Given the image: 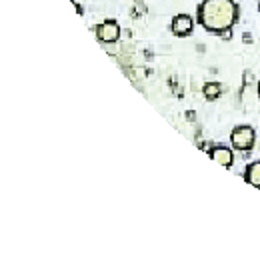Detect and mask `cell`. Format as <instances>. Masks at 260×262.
I'll return each instance as SVG.
<instances>
[{
    "label": "cell",
    "instance_id": "1",
    "mask_svg": "<svg viewBox=\"0 0 260 262\" xmlns=\"http://www.w3.org/2000/svg\"><path fill=\"white\" fill-rule=\"evenodd\" d=\"M238 20V4L234 0H202L198 6V22L208 32L230 36L232 26Z\"/></svg>",
    "mask_w": 260,
    "mask_h": 262
},
{
    "label": "cell",
    "instance_id": "2",
    "mask_svg": "<svg viewBox=\"0 0 260 262\" xmlns=\"http://www.w3.org/2000/svg\"><path fill=\"white\" fill-rule=\"evenodd\" d=\"M254 140H256V132L252 126H236L234 130L230 132V142L236 150H250L254 146Z\"/></svg>",
    "mask_w": 260,
    "mask_h": 262
},
{
    "label": "cell",
    "instance_id": "3",
    "mask_svg": "<svg viewBox=\"0 0 260 262\" xmlns=\"http://www.w3.org/2000/svg\"><path fill=\"white\" fill-rule=\"evenodd\" d=\"M94 32L100 42H116L120 38V26L114 20H104V22L96 24Z\"/></svg>",
    "mask_w": 260,
    "mask_h": 262
},
{
    "label": "cell",
    "instance_id": "4",
    "mask_svg": "<svg viewBox=\"0 0 260 262\" xmlns=\"http://www.w3.org/2000/svg\"><path fill=\"white\" fill-rule=\"evenodd\" d=\"M170 28H172V32L176 36H188L192 32V28H194V22H192V18L188 14H176L172 18Z\"/></svg>",
    "mask_w": 260,
    "mask_h": 262
},
{
    "label": "cell",
    "instance_id": "5",
    "mask_svg": "<svg viewBox=\"0 0 260 262\" xmlns=\"http://www.w3.org/2000/svg\"><path fill=\"white\" fill-rule=\"evenodd\" d=\"M210 158L214 162H218V164H222L224 168H230L234 164V154H232V150L228 146H216V148H212L210 150Z\"/></svg>",
    "mask_w": 260,
    "mask_h": 262
},
{
    "label": "cell",
    "instance_id": "6",
    "mask_svg": "<svg viewBox=\"0 0 260 262\" xmlns=\"http://www.w3.org/2000/svg\"><path fill=\"white\" fill-rule=\"evenodd\" d=\"M244 180H246L248 184H252L254 188H260V160L258 162L248 164V168H246V172H244Z\"/></svg>",
    "mask_w": 260,
    "mask_h": 262
},
{
    "label": "cell",
    "instance_id": "7",
    "mask_svg": "<svg viewBox=\"0 0 260 262\" xmlns=\"http://www.w3.org/2000/svg\"><path fill=\"white\" fill-rule=\"evenodd\" d=\"M202 92H204V98H206V100H216L218 96H220V84L208 82V84H204Z\"/></svg>",
    "mask_w": 260,
    "mask_h": 262
},
{
    "label": "cell",
    "instance_id": "8",
    "mask_svg": "<svg viewBox=\"0 0 260 262\" xmlns=\"http://www.w3.org/2000/svg\"><path fill=\"white\" fill-rule=\"evenodd\" d=\"M72 4H74V8H76V10H78V14H82V6H80V4H78V2H72Z\"/></svg>",
    "mask_w": 260,
    "mask_h": 262
},
{
    "label": "cell",
    "instance_id": "9",
    "mask_svg": "<svg viewBox=\"0 0 260 262\" xmlns=\"http://www.w3.org/2000/svg\"><path fill=\"white\" fill-rule=\"evenodd\" d=\"M258 96H260V82H258Z\"/></svg>",
    "mask_w": 260,
    "mask_h": 262
},
{
    "label": "cell",
    "instance_id": "10",
    "mask_svg": "<svg viewBox=\"0 0 260 262\" xmlns=\"http://www.w3.org/2000/svg\"><path fill=\"white\" fill-rule=\"evenodd\" d=\"M258 10H260V2H258Z\"/></svg>",
    "mask_w": 260,
    "mask_h": 262
}]
</instances>
